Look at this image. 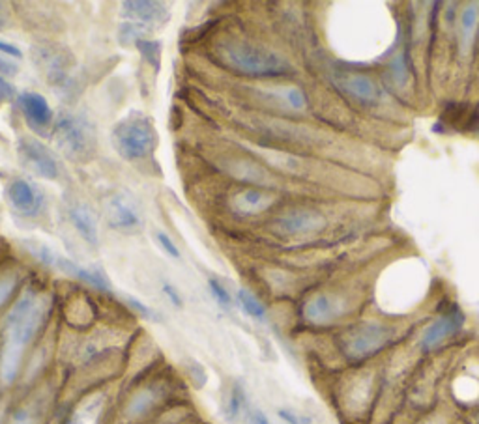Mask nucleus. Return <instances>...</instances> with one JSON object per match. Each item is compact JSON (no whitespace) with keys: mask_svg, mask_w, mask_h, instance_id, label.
I'll list each match as a JSON object with an SVG mask.
<instances>
[{"mask_svg":"<svg viewBox=\"0 0 479 424\" xmlns=\"http://www.w3.org/2000/svg\"><path fill=\"white\" fill-rule=\"evenodd\" d=\"M49 301L27 290L8 310L3 327V348H0V382L12 385L19 372L27 348L34 342L38 331L48 320Z\"/></svg>","mask_w":479,"mask_h":424,"instance_id":"nucleus-1","label":"nucleus"},{"mask_svg":"<svg viewBox=\"0 0 479 424\" xmlns=\"http://www.w3.org/2000/svg\"><path fill=\"white\" fill-rule=\"evenodd\" d=\"M215 56L223 68L244 77L272 79L285 77L292 72L291 64L281 55L249 39L225 38L217 41Z\"/></svg>","mask_w":479,"mask_h":424,"instance_id":"nucleus-2","label":"nucleus"},{"mask_svg":"<svg viewBox=\"0 0 479 424\" xmlns=\"http://www.w3.org/2000/svg\"><path fill=\"white\" fill-rule=\"evenodd\" d=\"M397 339L396 324L384 320H360L343 329L337 337L339 351L346 363L365 365L384 353Z\"/></svg>","mask_w":479,"mask_h":424,"instance_id":"nucleus-3","label":"nucleus"},{"mask_svg":"<svg viewBox=\"0 0 479 424\" xmlns=\"http://www.w3.org/2000/svg\"><path fill=\"white\" fill-rule=\"evenodd\" d=\"M111 144L124 161L135 163L150 160L160 144L154 120L141 110H134L113 125Z\"/></svg>","mask_w":479,"mask_h":424,"instance_id":"nucleus-4","label":"nucleus"},{"mask_svg":"<svg viewBox=\"0 0 479 424\" xmlns=\"http://www.w3.org/2000/svg\"><path fill=\"white\" fill-rule=\"evenodd\" d=\"M51 137L70 161H89L98 146L94 124L79 113H62L53 124Z\"/></svg>","mask_w":479,"mask_h":424,"instance_id":"nucleus-5","label":"nucleus"},{"mask_svg":"<svg viewBox=\"0 0 479 424\" xmlns=\"http://www.w3.org/2000/svg\"><path fill=\"white\" fill-rule=\"evenodd\" d=\"M351 312V298L341 292H317L301 305V318L313 327L339 324Z\"/></svg>","mask_w":479,"mask_h":424,"instance_id":"nucleus-6","label":"nucleus"},{"mask_svg":"<svg viewBox=\"0 0 479 424\" xmlns=\"http://www.w3.org/2000/svg\"><path fill=\"white\" fill-rule=\"evenodd\" d=\"M107 225L117 232H139L144 229V212L132 191H118L105 204Z\"/></svg>","mask_w":479,"mask_h":424,"instance_id":"nucleus-7","label":"nucleus"},{"mask_svg":"<svg viewBox=\"0 0 479 424\" xmlns=\"http://www.w3.org/2000/svg\"><path fill=\"white\" fill-rule=\"evenodd\" d=\"M465 324H466L465 312L457 305L448 307L422 331V337L418 342L420 351L434 353L437 350H440L448 341L455 339L457 334L463 331Z\"/></svg>","mask_w":479,"mask_h":424,"instance_id":"nucleus-8","label":"nucleus"},{"mask_svg":"<svg viewBox=\"0 0 479 424\" xmlns=\"http://www.w3.org/2000/svg\"><path fill=\"white\" fill-rule=\"evenodd\" d=\"M17 158L21 167L43 180H57L60 174L55 151L34 137H23L17 143Z\"/></svg>","mask_w":479,"mask_h":424,"instance_id":"nucleus-9","label":"nucleus"},{"mask_svg":"<svg viewBox=\"0 0 479 424\" xmlns=\"http://www.w3.org/2000/svg\"><path fill=\"white\" fill-rule=\"evenodd\" d=\"M274 227L281 236H313L326 229V217L315 208L294 206L279 213L274 221Z\"/></svg>","mask_w":479,"mask_h":424,"instance_id":"nucleus-10","label":"nucleus"},{"mask_svg":"<svg viewBox=\"0 0 479 424\" xmlns=\"http://www.w3.org/2000/svg\"><path fill=\"white\" fill-rule=\"evenodd\" d=\"M8 203L10 206L23 217H36L43 204H46V195L41 193L38 186H34L23 177H17L8 186Z\"/></svg>","mask_w":479,"mask_h":424,"instance_id":"nucleus-11","label":"nucleus"},{"mask_svg":"<svg viewBox=\"0 0 479 424\" xmlns=\"http://www.w3.org/2000/svg\"><path fill=\"white\" fill-rule=\"evenodd\" d=\"M373 393H375V377L371 374H360L356 376L351 385L346 389V394L343 396V410L353 420H360L361 415L371 408L373 404Z\"/></svg>","mask_w":479,"mask_h":424,"instance_id":"nucleus-12","label":"nucleus"},{"mask_svg":"<svg viewBox=\"0 0 479 424\" xmlns=\"http://www.w3.org/2000/svg\"><path fill=\"white\" fill-rule=\"evenodd\" d=\"M335 84L341 91L363 105H375L380 101V88L373 77L365 74L344 72L335 75Z\"/></svg>","mask_w":479,"mask_h":424,"instance_id":"nucleus-13","label":"nucleus"},{"mask_svg":"<svg viewBox=\"0 0 479 424\" xmlns=\"http://www.w3.org/2000/svg\"><path fill=\"white\" fill-rule=\"evenodd\" d=\"M21 113H23L25 122L34 131H48L55 124V113L49 101L38 92H23L17 98Z\"/></svg>","mask_w":479,"mask_h":424,"instance_id":"nucleus-14","label":"nucleus"},{"mask_svg":"<svg viewBox=\"0 0 479 424\" xmlns=\"http://www.w3.org/2000/svg\"><path fill=\"white\" fill-rule=\"evenodd\" d=\"M274 203H275V195L268 189H260V187L240 189L231 198V206L234 213L242 215V217L260 215L263 212L270 210Z\"/></svg>","mask_w":479,"mask_h":424,"instance_id":"nucleus-15","label":"nucleus"},{"mask_svg":"<svg viewBox=\"0 0 479 424\" xmlns=\"http://www.w3.org/2000/svg\"><path fill=\"white\" fill-rule=\"evenodd\" d=\"M122 15L132 19L134 23H141L146 27H158L165 25L170 10L163 3H152V0H127V3H122Z\"/></svg>","mask_w":479,"mask_h":424,"instance_id":"nucleus-16","label":"nucleus"},{"mask_svg":"<svg viewBox=\"0 0 479 424\" xmlns=\"http://www.w3.org/2000/svg\"><path fill=\"white\" fill-rule=\"evenodd\" d=\"M36 64L41 68L43 75L48 77L51 84L60 86L70 79V53L53 49V48H39L36 51Z\"/></svg>","mask_w":479,"mask_h":424,"instance_id":"nucleus-17","label":"nucleus"},{"mask_svg":"<svg viewBox=\"0 0 479 424\" xmlns=\"http://www.w3.org/2000/svg\"><path fill=\"white\" fill-rule=\"evenodd\" d=\"M53 267H55V270L62 272V273H66V275H70V277H74V279H77V281H81L84 284H89V286L100 290V292L109 294L113 290L111 282H109L107 275L100 270V267H83V265L75 264L74 260L64 258L60 255H57V260H55Z\"/></svg>","mask_w":479,"mask_h":424,"instance_id":"nucleus-18","label":"nucleus"},{"mask_svg":"<svg viewBox=\"0 0 479 424\" xmlns=\"http://www.w3.org/2000/svg\"><path fill=\"white\" fill-rule=\"evenodd\" d=\"M68 217L72 227L75 232L89 243L92 247L100 243V234H98V219L94 212L86 206L84 203H72L68 208Z\"/></svg>","mask_w":479,"mask_h":424,"instance_id":"nucleus-19","label":"nucleus"},{"mask_svg":"<svg viewBox=\"0 0 479 424\" xmlns=\"http://www.w3.org/2000/svg\"><path fill=\"white\" fill-rule=\"evenodd\" d=\"M477 25H479V4L472 3L466 4L461 10L459 15V53L461 56H466L474 46V39H475V32H477Z\"/></svg>","mask_w":479,"mask_h":424,"instance_id":"nucleus-20","label":"nucleus"},{"mask_svg":"<svg viewBox=\"0 0 479 424\" xmlns=\"http://www.w3.org/2000/svg\"><path fill=\"white\" fill-rule=\"evenodd\" d=\"M160 396H161V393L154 385L137 391L126 404V417L129 420H139V419L146 417L152 410L156 408V404L160 402Z\"/></svg>","mask_w":479,"mask_h":424,"instance_id":"nucleus-21","label":"nucleus"},{"mask_svg":"<svg viewBox=\"0 0 479 424\" xmlns=\"http://www.w3.org/2000/svg\"><path fill=\"white\" fill-rule=\"evenodd\" d=\"M265 96H268L270 100H275L279 101L281 105L289 107L291 110H306L308 107V96L306 92L301 91L300 86H277V88H266V91H263Z\"/></svg>","mask_w":479,"mask_h":424,"instance_id":"nucleus-22","label":"nucleus"},{"mask_svg":"<svg viewBox=\"0 0 479 424\" xmlns=\"http://www.w3.org/2000/svg\"><path fill=\"white\" fill-rule=\"evenodd\" d=\"M248 410V394L242 384H232L225 400H223V415L231 424H236Z\"/></svg>","mask_w":479,"mask_h":424,"instance_id":"nucleus-23","label":"nucleus"},{"mask_svg":"<svg viewBox=\"0 0 479 424\" xmlns=\"http://www.w3.org/2000/svg\"><path fill=\"white\" fill-rule=\"evenodd\" d=\"M103 413V396H92L84 400L81 406L74 410L66 424H100Z\"/></svg>","mask_w":479,"mask_h":424,"instance_id":"nucleus-24","label":"nucleus"},{"mask_svg":"<svg viewBox=\"0 0 479 424\" xmlns=\"http://www.w3.org/2000/svg\"><path fill=\"white\" fill-rule=\"evenodd\" d=\"M236 299H238L240 308H242L249 318H253L255 322H260V324L268 322V310H266L265 303L260 301L255 294H251L249 290L240 288L238 294H236Z\"/></svg>","mask_w":479,"mask_h":424,"instance_id":"nucleus-25","label":"nucleus"},{"mask_svg":"<svg viewBox=\"0 0 479 424\" xmlns=\"http://www.w3.org/2000/svg\"><path fill=\"white\" fill-rule=\"evenodd\" d=\"M135 49L141 53L143 60L150 65L152 70L160 74L161 70V53H163V43L160 39H141Z\"/></svg>","mask_w":479,"mask_h":424,"instance_id":"nucleus-26","label":"nucleus"},{"mask_svg":"<svg viewBox=\"0 0 479 424\" xmlns=\"http://www.w3.org/2000/svg\"><path fill=\"white\" fill-rule=\"evenodd\" d=\"M152 32L150 27L134 23V21H127V23H122L118 29V41L120 46H137L141 39H146V36Z\"/></svg>","mask_w":479,"mask_h":424,"instance_id":"nucleus-27","label":"nucleus"},{"mask_svg":"<svg viewBox=\"0 0 479 424\" xmlns=\"http://www.w3.org/2000/svg\"><path fill=\"white\" fill-rule=\"evenodd\" d=\"M408 74H410V65H408L406 55L401 53L389 64L391 81H394L397 86H405L408 82Z\"/></svg>","mask_w":479,"mask_h":424,"instance_id":"nucleus-28","label":"nucleus"},{"mask_svg":"<svg viewBox=\"0 0 479 424\" xmlns=\"http://www.w3.org/2000/svg\"><path fill=\"white\" fill-rule=\"evenodd\" d=\"M208 288H210L212 298L217 301V305L223 307V308H231L232 307V296L220 281L208 279Z\"/></svg>","mask_w":479,"mask_h":424,"instance_id":"nucleus-29","label":"nucleus"},{"mask_svg":"<svg viewBox=\"0 0 479 424\" xmlns=\"http://www.w3.org/2000/svg\"><path fill=\"white\" fill-rule=\"evenodd\" d=\"M8 424H41V419H39L38 411L21 406L15 411H12Z\"/></svg>","mask_w":479,"mask_h":424,"instance_id":"nucleus-30","label":"nucleus"},{"mask_svg":"<svg viewBox=\"0 0 479 424\" xmlns=\"http://www.w3.org/2000/svg\"><path fill=\"white\" fill-rule=\"evenodd\" d=\"M17 284H19V281L15 275L0 277V308H3L13 298Z\"/></svg>","mask_w":479,"mask_h":424,"instance_id":"nucleus-31","label":"nucleus"},{"mask_svg":"<svg viewBox=\"0 0 479 424\" xmlns=\"http://www.w3.org/2000/svg\"><path fill=\"white\" fill-rule=\"evenodd\" d=\"M124 301H126V305H127L129 308H134L139 316H143V318H146V320H160V316L156 315V312L152 310L148 305H144L143 301H139L137 298H134V296H126Z\"/></svg>","mask_w":479,"mask_h":424,"instance_id":"nucleus-32","label":"nucleus"},{"mask_svg":"<svg viewBox=\"0 0 479 424\" xmlns=\"http://www.w3.org/2000/svg\"><path fill=\"white\" fill-rule=\"evenodd\" d=\"M156 239H158V243H160V247L170 256V258H174V260H180V249H179V245L177 243H174L172 241V238L169 236V234H165V232H158L156 234Z\"/></svg>","mask_w":479,"mask_h":424,"instance_id":"nucleus-33","label":"nucleus"},{"mask_svg":"<svg viewBox=\"0 0 479 424\" xmlns=\"http://www.w3.org/2000/svg\"><path fill=\"white\" fill-rule=\"evenodd\" d=\"M277 415L285 424H311V420L306 415H301V413H298L296 410H291V408H281L277 411Z\"/></svg>","mask_w":479,"mask_h":424,"instance_id":"nucleus-34","label":"nucleus"},{"mask_svg":"<svg viewBox=\"0 0 479 424\" xmlns=\"http://www.w3.org/2000/svg\"><path fill=\"white\" fill-rule=\"evenodd\" d=\"M161 290H163L165 298L169 299V303H170L172 307H177V308H182V307H184V299H182L180 292H179V290H177V286H172L170 282L163 281V284H161Z\"/></svg>","mask_w":479,"mask_h":424,"instance_id":"nucleus-35","label":"nucleus"},{"mask_svg":"<svg viewBox=\"0 0 479 424\" xmlns=\"http://www.w3.org/2000/svg\"><path fill=\"white\" fill-rule=\"evenodd\" d=\"M15 98V88L13 84L4 79L3 75H0V105L6 103V101H12Z\"/></svg>","mask_w":479,"mask_h":424,"instance_id":"nucleus-36","label":"nucleus"},{"mask_svg":"<svg viewBox=\"0 0 479 424\" xmlns=\"http://www.w3.org/2000/svg\"><path fill=\"white\" fill-rule=\"evenodd\" d=\"M0 53L6 55V58H23V51H21L17 46H13V43L10 41H4V39H0Z\"/></svg>","mask_w":479,"mask_h":424,"instance_id":"nucleus-37","label":"nucleus"},{"mask_svg":"<svg viewBox=\"0 0 479 424\" xmlns=\"http://www.w3.org/2000/svg\"><path fill=\"white\" fill-rule=\"evenodd\" d=\"M17 65L12 62V60H8V58H0V75H3L4 79H8V77H13V75H17Z\"/></svg>","mask_w":479,"mask_h":424,"instance_id":"nucleus-38","label":"nucleus"},{"mask_svg":"<svg viewBox=\"0 0 479 424\" xmlns=\"http://www.w3.org/2000/svg\"><path fill=\"white\" fill-rule=\"evenodd\" d=\"M249 422L251 424H272L270 419L263 411H258V410H255V411L249 413Z\"/></svg>","mask_w":479,"mask_h":424,"instance_id":"nucleus-39","label":"nucleus"},{"mask_svg":"<svg viewBox=\"0 0 479 424\" xmlns=\"http://www.w3.org/2000/svg\"><path fill=\"white\" fill-rule=\"evenodd\" d=\"M422 424H432V422H431V420H427V422H422Z\"/></svg>","mask_w":479,"mask_h":424,"instance_id":"nucleus-40","label":"nucleus"},{"mask_svg":"<svg viewBox=\"0 0 479 424\" xmlns=\"http://www.w3.org/2000/svg\"><path fill=\"white\" fill-rule=\"evenodd\" d=\"M477 129H479V118H477Z\"/></svg>","mask_w":479,"mask_h":424,"instance_id":"nucleus-41","label":"nucleus"}]
</instances>
